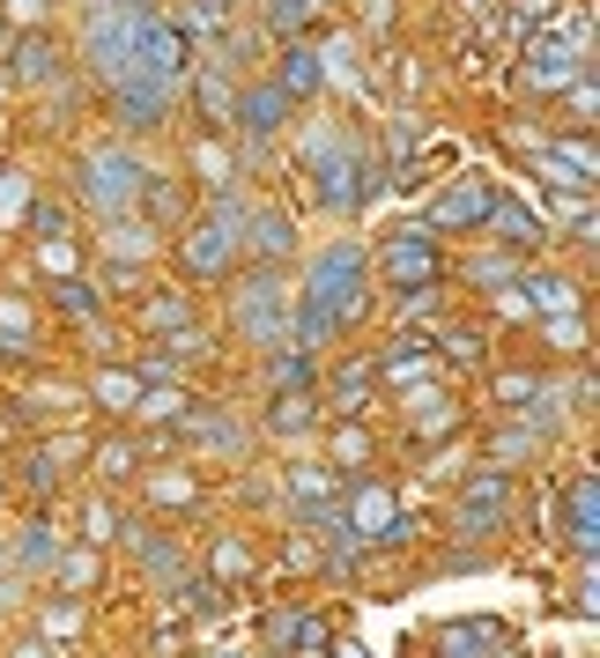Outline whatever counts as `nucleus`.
Masks as SVG:
<instances>
[{
	"label": "nucleus",
	"instance_id": "obj_8",
	"mask_svg": "<svg viewBox=\"0 0 600 658\" xmlns=\"http://www.w3.org/2000/svg\"><path fill=\"white\" fill-rule=\"evenodd\" d=\"M490 185H482V178H460V185H452V193H438V208H430V230H475V222H490Z\"/></svg>",
	"mask_w": 600,
	"mask_h": 658
},
{
	"label": "nucleus",
	"instance_id": "obj_16",
	"mask_svg": "<svg viewBox=\"0 0 600 658\" xmlns=\"http://www.w3.org/2000/svg\"><path fill=\"white\" fill-rule=\"evenodd\" d=\"M15 74H23V82H52V74H60V52H52L45 38H23V45H15Z\"/></svg>",
	"mask_w": 600,
	"mask_h": 658
},
{
	"label": "nucleus",
	"instance_id": "obj_5",
	"mask_svg": "<svg viewBox=\"0 0 600 658\" xmlns=\"http://www.w3.org/2000/svg\"><path fill=\"white\" fill-rule=\"evenodd\" d=\"M526 67H534V82H578V74H586V23L578 30H541L534 52H526Z\"/></svg>",
	"mask_w": 600,
	"mask_h": 658
},
{
	"label": "nucleus",
	"instance_id": "obj_24",
	"mask_svg": "<svg viewBox=\"0 0 600 658\" xmlns=\"http://www.w3.org/2000/svg\"><path fill=\"white\" fill-rule=\"evenodd\" d=\"M178 407H186L178 392H141V415L149 422H178Z\"/></svg>",
	"mask_w": 600,
	"mask_h": 658
},
{
	"label": "nucleus",
	"instance_id": "obj_15",
	"mask_svg": "<svg viewBox=\"0 0 600 658\" xmlns=\"http://www.w3.org/2000/svg\"><path fill=\"white\" fill-rule=\"evenodd\" d=\"M571 548H578V555H593V474H578V481H571Z\"/></svg>",
	"mask_w": 600,
	"mask_h": 658
},
{
	"label": "nucleus",
	"instance_id": "obj_26",
	"mask_svg": "<svg viewBox=\"0 0 600 658\" xmlns=\"http://www.w3.org/2000/svg\"><path fill=\"white\" fill-rule=\"evenodd\" d=\"M60 577H67V585H97V555H75Z\"/></svg>",
	"mask_w": 600,
	"mask_h": 658
},
{
	"label": "nucleus",
	"instance_id": "obj_13",
	"mask_svg": "<svg viewBox=\"0 0 600 658\" xmlns=\"http://www.w3.org/2000/svg\"><path fill=\"white\" fill-rule=\"evenodd\" d=\"M245 230H252V252L267 259V252H290V215H275V208H245Z\"/></svg>",
	"mask_w": 600,
	"mask_h": 658
},
{
	"label": "nucleus",
	"instance_id": "obj_17",
	"mask_svg": "<svg viewBox=\"0 0 600 658\" xmlns=\"http://www.w3.org/2000/svg\"><path fill=\"white\" fill-rule=\"evenodd\" d=\"M186 318H193V311H186V296H178V289H164L156 304H141V326H164V333H186Z\"/></svg>",
	"mask_w": 600,
	"mask_h": 658
},
{
	"label": "nucleus",
	"instance_id": "obj_11",
	"mask_svg": "<svg viewBox=\"0 0 600 658\" xmlns=\"http://www.w3.org/2000/svg\"><path fill=\"white\" fill-rule=\"evenodd\" d=\"M282 112H290V97L267 82V89H245V104H238V126H245L252 141H267V134H282Z\"/></svg>",
	"mask_w": 600,
	"mask_h": 658
},
{
	"label": "nucleus",
	"instance_id": "obj_14",
	"mask_svg": "<svg viewBox=\"0 0 600 658\" xmlns=\"http://www.w3.org/2000/svg\"><path fill=\"white\" fill-rule=\"evenodd\" d=\"M319 74H326V67H319V52H304V45H297L290 60H282V82H275V89H282V97H312V89H319Z\"/></svg>",
	"mask_w": 600,
	"mask_h": 658
},
{
	"label": "nucleus",
	"instance_id": "obj_20",
	"mask_svg": "<svg viewBox=\"0 0 600 658\" xmlns=\"http://www.w3.org/2000/svg\"><path fill=\"white\" fill-rule=\"evenodd\" d=\"M297 503H304V511L334 503V474H319V466H297Z\"/></svg>",
	"mask_w": 600,
	"mask_h": 658
},
{
	"label": "nucleus",
	"instance_id": "obj_4",
	"mask_svg": "<svg viewBox=\"0 0 600 658\" xmlns=\"http://www.w3.org/2000/svg\"><path fill=\"white\" fill-rule=\"evenodd\" d=\"M438 274H445V259L430 252L423 230H393V237H386V282H408V289H438Z\"/></svg>",
	"mask_w": 600,
	"mask_h": 658
},
{
	"label": "nucleus",
	"instance_id": "obj_10",
	"mask_svg": "<svg viewBox=\"0 0 600 658\" xmlns=\"http://www.w3.org/2000/svg\"><path fill=\"white\" fill-rule=\"evenodd\" d=\"M282 311H290V296H282V282H252L245 304H238V318H245L252 341H267V333H282Z\"/></svg>",
	"mask_w": 600,
	"mask_h": 658
},
{
	"label": "nucleus",
	"instance_id": "obj_3",
	"mask_svg": "<svg viewBox=\"0 0 600 658\" xmlns=\"http://www.w3.org/2000/svg\"><path fill=\"white\" fill-rule=\"evenodd\" d=\"M326 311H334V326H349V318H364V304H371V282H364V252L356 244H334L326 259H312V289Z\"/></svg>",
	"mask_w": 600,
	"mask_h": 658
},
{
	"label": "nucleus",
	"instance_id": "obj_25",
	"mask_svg": "<svg viewBox=\"0 0 600 658\" xmlns=\"http://www.w3.org/2000/svg\"><path fill=\"white\" fill-rule=\"evenodd\" d=\"M193 163H200V178H208V185H230V156H223V148H200Z\"/></svg>",
	"mask_w": 600,
	"mask_h": 658
},
{
	"label": "nucleus",
	"instance_id": "obj_21",
	"mask_svg": "<svg viewBox=\"0 0 600 658\" xmlns=\"http://www.w3.org/2000/svg\"><path fill=\"white\" fill-rule=\"evenodd\" d=\"M23 222L38 230V237H60V230H67V208H60V200H30Z\"/></svg>",
	"mask_w": 600,
	"mask_h": 658
},
{
	"label": "nucleus",
	"instance_id": "obj_22",
	"mask_svg": "<svg viewBox=\"0 0 600 658\" xmlns=\"http://www.w3.org/2000/svg\"><path fill=\"white\" fill-rule=\"evenodd\" d=\"M312 8H319V0H275V8H267V23H275L282 38H290V30H297L304 15H312Z\"/></svg>",
	"mask_w": 600,
	"mask_h": 658
},
{
	"label": "nucleus",
	"instance_id": "obj_27",
	"mask_svg": "<svg viewBox=\"0 0 600 658\" xmlns=\"http://www.w3.org/2000/svg\"><path fill=\"white\" fill-rule=\"evenodd\" d=\"M104 244H112V252H119V259H126V252H141V230H134V222H119V230H112V237H104Z\"/></svg>",
	"mask_w": 600,
	"mask_h": 658
},
{
	"label": "nucleus",
	"instance_id": "obj_12",
	"mask_svg": "<svg viewBox=\"0 0 600 658\" xmlns=\"http://www.w3.org/2000/svg\"><path fill=\"white\" fill-rule=\"evenodd\" d=\"M490 230H497L504 244H541V222L526 215V208H519L512 193H497V200H490Z\"/></svg>",
	"mask_w": 600,
	"mask_h": 658
},
{
	"label": "nucleus",
	"instance_id": "obj_9",
	"mask_svg": "<svg viewBox=\"0 0 600 658\" xmlns=\"http://www.w3.org/2000/svg\"><path fill=\"white\" fill-rule=\"evenodd\" d=\"M119 112H126V126H164L171 82L164 74H119Z\"/></svg>",
	"mask_w": 600,
	"mask_h": 658
},
{
	"label": "nucleus",
	"instance_id": "obj_29",
	"mask_svg": "<svg viewBox=\"0 0 600 658\" xmlns=\"http://www.w3.org/2000/svg\"><path fill=\"white\" fill-rule=\"evenodd\" d=\"M45 8H52V0H15V15H23V23H38Z\"/></svg>",
	"mask_w": 600,
	"mask_h": 658
},
{
	"label": "nucleus",
	"instance_id": "obj_7",
	"mask_svg": "<svg viewBox=\"0 0 600 658\" xmlns=\"http://www.w3.org/2000/svg\"><path fill=\"white\" fill-rule=\"evenodd\" d=\"M393 526H400L393 488H386V481H356V496H349V540H393Z\"/></svg>",
	"mask_w": 600,
	"mask_h": 658
},
{
	"label": "nucleus",
	"instance_id": "obj_18",
	"mask_svg": "<svg viewBox=\"0 0 600 658\" xmlns=\"http://www.w3.org/2000/svg\"><path fill=\"white\" fill-rule=\"evenodd\" d=\"M526 296H534L541 311H571V304H578V289L564 282V274H534V282H526Z\"/></svg>",
	"mask_w": 600,
	"mask_h": 658
},
{
	"label": "nucleus",
	"instance_id": "obj_1",
	"mask_svg": "<svg viewBox=\"0 0 600 658\" xmlns=\"http://www.w3.org/2000/svg\"><path fill=\"white\" fill-rule=\"evenodd\" d=\"M141 185H149V171L126 156V148H97V156H82L75 171V193L97 208V215H126V208H141Z\"/></svg>",
	"mask_w": 600,
	"mask_h": 658
},
{
	"label": "nucleus",
	"instance_id": "obj_2",
	"mask_svg": "<svg viewBox=\"0 0 600 658\" xmlns=\"http://www.w3.org/2000/svg\"><path fill=\"white\" fill-rule=\"evenodd\" d=\"M238 230H245V200H215V208L186 230V252H178L186 274H193V282H215V274L238 259Z\"/></svg>",
	"mask_w": 600,
	"mask_h": 658
},
{
	"label": "nucleus",
	"instance_id": "obj_28",
	"mask_svg": "<svg viewBox=\"0 0 600 658\" xmlns=\"http://www.w3.org/2000/svg\"><path fill=\"white\" fill-rule=\"evenodd\" d=\"M45 533H52V526H30V540H23V562H45V555H52V540H45Z\"/></svg>",
	"mask_w": 600,
	"mask_h": 658
},
{
	"label": "nucleus",
	"instance_id": "obj_19",
	"mask_svg": "<svg viewBox=\"0 0 600 658\" xmlns=\"http://www.w3.org/2000/svg\"><path fill=\"white\" fill-rule=\"evenodd\" d=\"M267 415H275V429H282V437H304V429H312V400H304V392H282V400L267 407Z\"/></svg>",
	"mask_w": 600,
	"mask_h": 658
},
{
	"label": "nucleus",
	"instance_id": "obj_30",
	"mask_svg": "<svg viewBox=\"0 0 600 658\" xmlns=\"http://www.w3.org/2000/svg\"><path fill=\"white\" fill-rule=\"evenodd\" d=\"M119 8H141V0H119Z\"/></svg>",
	"mask_w": 600,
	"mask_h": 658
},
{
	"label": "nucleus",
	"instance_id": "obj_23",
	"mask_svg": "<svg viewBox=\"0 0 600 658\" xmlns=\"http://www.w3.org/2000/svg\"><path fill=\"white\" fill-rule=\"evenodd\" d=\"M60 311H97V289H90V282H60Z\"/></svg>",
	"mask_w": 600,
	"mask_h": 658
},
{
	"label": "nucleus",
	"instance_id": "obj_6",
	"mask_svg": "<svg viewBox=\"0 0 600 658\" xmlns=\"http://www.w3.org/2000/svg\"><path fill=\"white\" fill-rule=\"evenodd\" d=\"M504 511H512V474H475L467 496H460V533H467V540L497 533Z\"/></svg>",
	"mask_w": 600,
	"mask_h": 658
}]
</instances>
